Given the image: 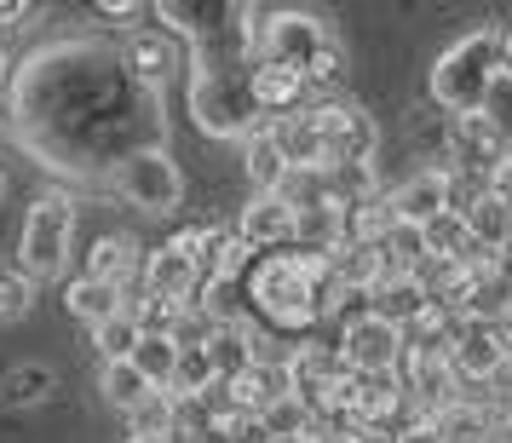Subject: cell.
<instances>
[{"label": "cell", "instance_id": "obj_1", "mask_svg": "<svg viewBox=\"0 0 512 443\" xmlns=\"http://www.w3.org/2000/svg\"><path fill=\"white\" fill-rule=\"evenodd\" d=\"M24 139L47 156V167H98L87 121L98 116H156V93L127 81V64L93 47H52L24 70L18 87Z\"/></svg>", "mask_w": 512, "mask_h": 443}, {"label": "cell", "instance_id": "obj_2", "mask_svg": "<svg viewBox=\"0 0 512 443\" xmlns=\"http://www.w3.org/2000/svg\"><path fill=\"white\" fill-rule=\"evenodd\" d=\"M334 288H340V282H334V271H328V259L323 254H300V248L271 254L254 271V305H259V317H271L277 328L323 323Z\"/></svg>", "mask_w": 512, "mask_h": 443}, {"label": "cell", "instance_id": "obj_3", "mask_svg": "<svg viewBox=\"0 0 512 443\" xmlns=\"http://www.w3.org/2000/svg\"><path fill=\"white\" fill-rule=\"evenodd\" d=\"M507 75V52H501V35L495 29H472L466 41L443 52L438 64H432V98H438L449 116L472 121L484 110L489 87Z\"/></svg>", "mask_w": 512, "mask_h": 443}, {"label": "cell", "instance_id": "obj_4", "mask_svg": "<svg viewBox=\"0 0 512 443\" xmlns=\"http://www.w3.org/2000/svg\"><path fill=\"white\" fill-rule=\"evenodd\" d=\"M259 58H271L282 70H300L305 81H328L340 70V47L317 12H265V41Z\"/></svg>", "mask_w": 512, "mask_h": 443}, {"label": "cell", "instance_id": "obj_5", "mask_svg": "<svg viewBox=\"0 0 512 443\" xmlns=\"http://www.w3.org/2000/svg\"><path fill=\"white\" fill-rule=\"evenodd\" d=\"M70 236H75V196L52 190L35 196V208L24 213V236H18V271L29 282H52L70 265Z\"/></svg>", "mask_w": 512, "mask_h": 443}, {"label": "cell", "instance_id": "obj_6", "mask_svg": "<svg viewBox=\"0 0 512 443\" xmlns=\"http://www.w3.org/2000/svg\"><path fill=\"white\" fill-rule=\"evenodd\" d=\"M213 236L219 231H179L173 242H162L156 254L144 259V294L156 305H185L202 294L208 282V254H213Z\"/></svg>", "mask_w": 512, "mask_h": 443}, {"label": "cell", "instance_id": "obj_7", "mask_svg": "<svg viewBox=\"0 0 512 443\" xmlns=\"http://www.w3.org/2000/svg\"><path fill=\"white\" fill-rule=\"evenodd\" d=\"M190 116L202 133L213 139H242V133H254V98H248V75L236 81L225 70H196L190 75Z\"/></svg>", "mask_w": 512, "mask_h": 443}, {"label": "cell", "instance_id": "obj_8", "mask_svg": "<svg viewBox=\"0 0 512 443\" xmlns=\"http://www.w3.org/2000/svg\"><path fill=\"white\" fill-rule=\"evenodd\" d=\"M116 190L133 202V208L144 213H173L179 202H185V173H179V162L167 156L162 144H144V150H133L127 162H116Z\"/></svg>", "mask_w": 512, "mask_h": 443}, {"label": "cell", "instance_id": "obj_9", "mask_svg": "<svg viewBox=\"0 0 512 443\" xmlns=\"http://www.w3.org/2000/svg\"><path fill=\"white\" fill-rule=\"evenodd\" d=\"M397 380H403V397L415 403L420 415L432 420V415H443L449 403H461L466 397V386L455 380V369H449V357L443 351H409L403 346V363H397Z\"/></svg>", "mask_w": 512, "mask_h": 443}, {"label": "cell", "instance_id": "obj_10", "mask_svg": "<svg viewBox=\"0 0 512 443\" xmlns=\"http://www.w3.org/2000/svg\"><path fill=\"white\" fill-rule=\"evenodd\" d=\"M317 139H323V167H363L374 156V121L351 104H317Z\"/></svg>", "mask_w": 512, "mask_h": 443}, {"label": "cell", "instance_id": "obj_11", "mask_svg": "<svg viewBox=\"0 0 512 443\" xmlns=\"http://www.w3.org/2000/svg\"><path fill=\"white\" fill-rule=\"evenodd\" d=\"M403 346H409V334L386 317H369V323H357L340 334V363L351 374H397L403 363Z\"/></svg>", "mask_w": 512, "mask_h": 443}, {"label": "cell", "instance_id": "obj_12", "mask_svg": "<svg viewBox=\"0 0 512 443\" xmlns=\"http://www.w3.org/2000/svg\"><path fill=\"white\" fill-rule=\"evenodd\" d=\"M449 369H455V380H478V386H489L495 374L507 369V357H512V346L501 340V328H489V323H461L455 328V340H449Z\"/></svg>", "mask_w": 512, "mask_h": 443}, {"label": "cell", "instance_id": "obj_13", "mask_svg": "<svg viewBox=\"0 0 512 443\" xmlns=\"http://www.w3.org/2000/svg\"><path fill=\"white\" fill-rule=\"evenodd\" d=\"M386 208H392V219L409 225V231L432 225L438 213H449V167H426L415 179H403V185L386 196Z\"/></svg>", "mask_w": 512, "mask_h": 443}, {"label": "cell", "instance_id": "obj_14", "mask_svg": "<svg viewBox=\"0 0 512 443\" xmlns=\"http://www.w3.org/2000/svg\"><path fill=\"white\" fill-rule=\"evenodd\" d=\"M294 219H300V213L271 190V196H254V202L242 208L236 236H242L248 248H294Z\"/></svg>", "mask_w": 512, "mask_h": 443}, {"label": "cell", "instance_id": "obj_15", "mask_svg": "<svg viewBox=\"0 0 512 443\" xmlns=\"http://www.w3.org/2000/svg\"><path fill=\"white\" fill-rule=\"evenodd\" d=\"M466 242H472V254L478 265H495V254H507L512 248V208L501 196H478L472 208H466Z\"/></svg>", "mask_w": 512, "mask_h": 443}, {"label": "cell", "instance_id": "obj_16", "mask_svg": "<svg viewBox=\"0 0 512 443\" xmlns=\"http://www.w3.org/2000/svg\"><path fill=\"white\" fill-rule=\"evenodd\" d=\"M300 93H305L300 70H282V64H271V58H259L254 70H248V98H254L259 116H294Z\"/></svg>", "mask_w": 512, "mask_h": 443}, {"label": "cell", "instance_id": "obj_17", "mask_svg": "<svg viewBox=\"0 0 512 443\" xmlns=\"http://www.w3.org/2000/svg\"><path fill=\"white\" fill-rule=\"evenodd\" d=\"M328 271L340 288H380V282L392 277V265H386V248L380 242H340L334 254H328Z\"/></svg>", "mask_w": 512, "mask_h": 443}, {"label": "cell", "instance_id": "obj_18", "mask_svg": "<svg viewBox=\"0 0 512 443\" xmlns=\"http://www.w3.org/2000/svg\"><path fill=\"white\" fill-rule=\"evenodd\" d=\"M208 357H213V374H219V386L225 380H236V374H248L259 363V340H254V328L248 323H236V328H208Z\"/></svg>", "mask_w": 512, "mask_h": 443}, {"label": "cell", "instance_id": "obj_19", "mask_svg": "<svg viewBox=\"0 0 512 443\" xmlns=\"http://www.w3.org/2000/svg\"><path fill=\"white\" fill-rule=\"evenodd\" d=\"M426 305H432V300H426L420 277H403V271H397V277H386L380 288H374V317L397 323L403 334H409V328H415L420 317H426Z\"/></svg>", "mask_w": 512, "mask_h": 443}, {"label": "cell", "instance_id": "obj_20", "mask_svg": "<svg viewBox=\"0 0 512 443\" xmlns=\"http://www.w3.org/2000/svg\"><path fill=\"white\" fill-rule=\"evenodd\" d=\"M127 70L139 75V87L156 93L167 75L179 70V41H173V35H156V29H144L139 41L127 47Z\"/></svg>", "mask_w": 512, "mask_h": 443}, {"label": "cell", "instance_id": "obj_21", "mask_svg": "<svg viewBox=\"0 0 512 443\" xmlns=\"http://www.w3.org/2000/svg\"><path fill=\"white\" fill-rule=\"evenodd\" d=\"M271 139L282 150V167H323V139H317V121L311 110H294L271 127Z\"/></svg>", "mask_w": 512, "mask_h": 443}, {"label": "cell", "instance_id": "obj_22", "mask_svg": "<svg viewBox=\"0 0 512 443\" xmlns=\"http://www.w3.org/2000/svg\"><path fill=\"white\" fill-rule=\"evenodd\" d=\"M420 242H426V259H455V265H478L472 242H466V213H438L432 225H420Z\"/></svg>", "mask_w": 512, "mask_h": 443}, {"label": "cell", "instance_id": "obj_23", "mask_svg": "<svg viewBox=\"0 0 512 443\" xmlns=\"http://www.w3.org/2000/svg\"><path fill=\"white\" fill-rule=\"evenodd\" d=\"M64 305H70V317H81V323H104V317H116V311H127L121 305V288L116 282H93V277H75L70 294H64Z\"/></svg>", "mask_w": 512, "mask_h": 443}, {"label": "cell", "instance_id": "obj_24", "mask_svg": "<svg viewBox=\"0 0 512 443\" xmlns=\"http://www.w3.org/2000/svg\"><path fill=\"white\" fill-rule=\"evenodd\" d=\"M139 265V248H133V236H98L93 248H87V277L93 282H127V271Z\"/></svg>", "mask_w": 512, "mask_h": 443}, {"label": "cell", "instance_id": "obj_25", "mask_svg": "<svg viewBox=\"0 0 512 443\" xmlns=\"http://www.w3.org/2000/svg\"><path fill=\"white\" fill-rule=\"evenodd\" d=\"M133 369L150 380V392H173V369H179V340L173 334H144L133 351Z\"/></svg>", "mask_w": 512, "mask_h": 443}, {"label": "cell", "instance_id": "obj_26", "mask_svg": "<svg viewBox=\"0 0 512 443\" xmlns=\"http://www.w3.org/2000/svg\"><path fill=\"white\" fill-rule=\"evenodd\" d=\"M443 443H495L489 438V420H484V403L478 397H461V403H449L443 415H432Z\"/></svg>", "mask_w": 512, "mask_h": 443}, {"label": "cell", "instance_id": "obj_27", "mask_svg": "<svg viewBox=\"0 0 512 443\" xmlns=\"http://www.w3.org/2000/svg\"><path fill=\"white\" fill-rule=\"evenodd\" d=\"M139 340H144V323L133 317V311H116V317H104V323L93 328V346H98L104 363H133Z\"/></svg>", "mask_w": 512, "mask_h": 443}, {"label": "cell", "instance_id": "obj_28", "mask_svg": "<svg viewBox=\"0 0 512 443\" xmlns=\"http://www.w3.org/2000/svg\"><path fill=\"white\" fill-rule=\"evenodd\" d=\"M248 185H254V196H271V190L282 185V150H277V139H271V127H259V133H248Z\"/></svg>", "mask_w": 512, "mask_h": 443}, {"label": "cell", "instance_id": "obj_29", "mask_svg": "<svg viewBox=\"0 0 512 443\" xmlns=\"http://www.w3.org/2000/svg\"><path fill=\"white\" fill-rule=\"evenodd\" d=\"M259 420H265V432L277 443H294V438H317V415L305 409L300 397L288 392V397H277V403H265L259 409Z\"/></svg>", "mask_w": 512, "mask_h": 443}, {"label": "cell", "instance_id": "obj_30", "mask_svg": "<svg viewBox=\"0 0 512 443\" xmlns=\"http://www.w3.org/2000/svg\"><path fill=\"white\" fill-rule=\"evenodd\" d=\"M219 386V374H213V357L202 340H190L179 346V369H173V397H208Z\"/></svg>", "mask_w": 512, "mask_h": 443}, {"label": "cell", "instance_id": "obj_31", "mask_svg": "<svg viewBox=\"0 0 512 443\" xmlns=\"http://www.w3.org/2000/svg\"><path fill=\"white\" fill-rule=\"evenodd\" d=\"M98 392L110 397L121 415H133L144 397H150V380H144V374L133 369V363H104V380H98Z\"/></svg>", "mask_w": 512, "mask_h": 443}, {"label": "cell", "instance_id": "obj_32", "mask_svg": "<svg viewBox=\"0 0 512 443\" xmlns=\"http://www.w3.org/2000/svg\"><path fill=\"white\" fill-rule=\"evenodd\" d=\"M369 317H374L369 288H334V300H328V311H323V323H340V334L357 328V323H369Z\"/></svg>", "mask_w": 512, "mask_h": 443}, {"label": "cell", "instance_id": "obj_33", "mask_svg": "<svg viewBox=\"0 0 512 443\" xmlns=\"http://www.w3.org/2000/svg\"><path fill=\"white\" fill-rule=\"evenodd\" d=\"M127 420H133V438H167L173 432V392H150Z\"/></svg>", "mask_w": 512, "mask_h": 443}, {"label": "cell", "instance_id": "obj_34", "mask_svg": "<svg viewBox=\"0 0 512 443\" xmlns=\"http://www.w3.org/2000/svg\"><path fill=\"white\" fill-rule=\"evenodd\" d=\"M29 305H35V282H29L24 271H0V317L18 323Z\"/></svg>", "mask_w": 512, "mask_h": 443}, {"label": "cell", "instance_id": "obj_35", "mask_svg": "<svg viewBox=\"0 0 512 443\" xmlns=\"http://www.w3.org/2000/svg\"><path fill=\"white\" fill-rule=\"evenodd\" d=\"M47 386H52L47 369H12L6 374V403H35Z\"/></svg>", "mask_w": 512, "mask_h": 443}, {"label": "cell", "instance_id": "obj_36", "mask_svg": "<svg viewBox=\"0 0 512 443\" xmlns=\"http://www.w3.org/2000/svg\"><path fill=\"white\" fill-rule=\"evenodd\" d=\"M478 403H484L489 438H495V443H507V438H512V392H489V397H478Z\"/></svg>", "mask_w": 512, "mask_h": 443}, {"label": "cell", "instance_id": "obj_37", "mask_svg": "<svg viewBox=\"0 0 512 443\" xmlns=\"http://www.w3.org/2000/svg\"><path fill=\"white\" fill-rule=\"evenodd\" d=\"M225 438H231V443H277L271 432H265V420H259V415H236L231 426H225Z\"/></svg>", "mask_w": 512, "mask_h": 443}, {"label": "cell", "instance_id": "obj_38", "mask_svg": "<svg viewBox=\"0 0 512 443\" xmlns=\"http://www.w3.org/2000/svg\"><path fill=\"white\" fill-rule=\"evenodd\" d=\"M484 190H489V196H501V202L512 208V156H501V162L484 173Z\"/></svg>", "mask_w": 512, "mask_h": 443}, {"label": "cell", "instance_id": "obj_39", "mask_svg": "<svg viewBox=\"0 0 512 443\" xmlns=\"http://www.w3.org/2000/svg\"><path fill=\"white\" fill-rule=\"evenodd\" d=\"M397 443H443V438H438V426H432V420H415L409 432H397Z\"/></svg>", "mask_w": 512, "mask_h": 443}, {"label": "cell", "instance_id": "obj_40", "mask_svg": "<svg viewBox=\"0 0 512 443\" xmlns=\"http://www.w3.org/2000/svg\"><path fill=\"white\" fill-rule=\"evenodd\" d=\"M98 18H139V6H133V0H104Z\"/></svg>", "mask_w": 512, "mask_h": 443}, {"label": "cell", "instance_id": "obj_41", "mask_svg": "<svg viewBox=\"0 0 512 443\" xmlns=\"http://www.w3.org/2000/svg\"><path fill=\"white\" fill-rule=\"evenodd\" d=\"M35 6L29 0H0V24H18V18H29Z\"/></svg>", "mask_w": 512, "mask_h": 443}, {"label": "cell", "instance_id": "obj_42", "mask_svg": "<svg viewBox=\"0 0 512 443\" xmlns=\"http://www.w3.org/2000/svg\"><path fill=\"white\" fill-rule=\"evenodd\" d=\"M162 443H202V438H196V432H185V426H173V432H167Z\"/></svg>", "mask_w": 512, "mask_h": 443}, {"label": "cell", "instance_id": "obj_43", "mask_svg": "<svg viewBox=\"0 0 512 443\" xmlns=\"http://www.w3.org/2000/svg\"><path fill=\"white\" fill-rule=\"evenodd\" d=\"M317 443H357L351 432H317Z\"/></svg>", "mask_w": 512, "mask_h": 443}, {"label": "cell", "instance_id": "obj_44", "mask_svg": "<svg viewBox=\"0 0 512 443\" xmlns=\"http://www.w3.org/2000/svg\"><path fill=\"white\" fill-rule=\"evenodd\" d=\"M501 52H507V70H512V29L501 35Z\"/></svg>", "mask_w": 512, "mask_h": 443}, {"label": "cell", "instance_id": "obj_45", "mask_svg": "<svg viewBox=\"0 0 512 443\" xmlns=\"http://www.w3.org/2000/svg\"><path fill=\"white\" fill-rule=\"evenodd\" d=\"M0 81H6V47H0Z\"/></svg>", "mask_w": 512, "mask_h": 443}, {"label": "cell", "instance_id": "obj_46", "mask_svg": "<svg viewBox=\"0 0 512 443\" xmlns=\"http://www.w3.org/2000/svg\"><path fill=\"white\" fill-rule=\"evenodd\" d=\"M127 443H162V438H127Z\"/></svg>", "mask_w": 512, "mask_h": 443}, {"label": "cell", "instance_id": "obj_47", "mask_svg": "<svg viewBox=\"0 0 512 443\" xmlns=\"http://www.w3.org/2000/svg\"><path fill=\"white\" fill-rule=\"evenodd\" d=\"M294 443H317V438H294Z\"/></svg>", "mask_w": 512, "mask_h": 443}, {"label": "cell", "instance_id": "obj_48", "mask_svg": "<svg viewBox=\"0 0 512 443\" xmlns=\"http://www.w3.org/2000/svg\"><path fill=\"white\" fill-rule=\"evenodd\" d=\"M0 196H6V179H0Z\"/></svg>", "mask_w": 512, "mask_h": 443}, {"label": "cell", "instance_id": "obj_49", "mask_svg": "<svg viewBox=\"0 0 512 443\" xmlns=\"http://www.w3.org/2000/svg\"><path fill=\"white\" fill-rule=\"evenodd\" d=\"M0 127H6V110H0Z\"/></svg>", "mask_w": 512, "mask_h": 443}]
</instances>
